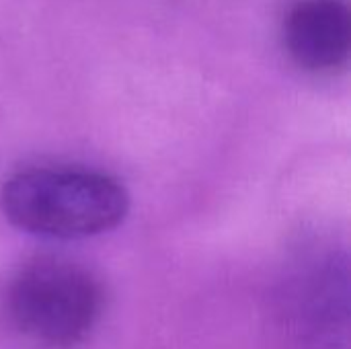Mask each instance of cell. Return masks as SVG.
Returning a JSON list of instances; mask_svg holds the SVG:
<instances>
[{
    "label": "cell",
    "instance_id": "cell-3",
    "mask_svg": "<svg viewBox=\"0 0 351 349\" xmlns=\"http://www.w3.org/2000/svg\"><path fill=\"white\" fill-rule=\"evenodd\" d=\"M288 56L304 70L329 74L351 53V12L346 0H296L284 19Z\"/></svg>",
    "mask_w": 351,
    "mask_h": 349
},
{
    "label": "cell",
    "instance_id": "cell-1",
    "mask_svg": "<svg viewBox=\"0 0 351 349\" xmlns=\"http://www.w3.org/2000/svg\"><path fill=\"white\" fill-rule=\"evenodd\" d=\"M0 210L19 230L74 241L117 228L130 212V193L97 171L29 169L2 185Z\"/></svg>",
    "mask_w": 351,
    "mask_h": 349
},
{
    "label": "cell",
    "instance_id": "cell-2",
    "mask_svg": "<svg viewBox=\"0 0 351 349\" xmlns=\"http://www.w3.org/2000/svg\"><path fill=\"white\" fill-rule=\"evenodd\" d=\"M4 319L27 341L47 349L82 344L105 309L101 280L64 257H35L6 282L0 300Z\"/></svg>",
    "mask_w": 351,
    "mask_h": 349
}]
</instances>
